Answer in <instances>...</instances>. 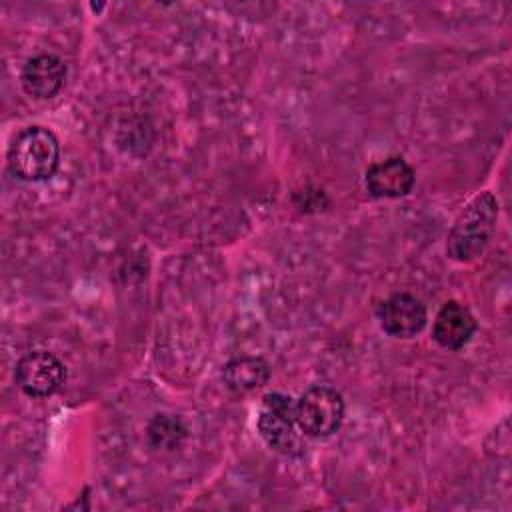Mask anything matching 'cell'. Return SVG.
Returning a JSON list of instances; mask_svg holds the SVG:
<instances>
[{
	"instance_id": "4",
	"label": "cell",
	"mask_w": 512,
	"mask_h": 512,
	"mask_svg": "<svg viewBox=\"0 0 512 512\" xmlns=\"http://www.w3.org/2000/svg\"><path fill=\"white\" fill-rule=\"evenodd\" d=\"M344 418V398L330 386H312L296 402V422L304 436H332Z\"/></svg>"
},
{
	"instance_id": "1",
	"label": "cell",
	"mask_w": 512,
	"mask_h": 512,
	"mask_svg": "<svg viewBox=\"0 0 512 512\" xmlns=\"http://www.w3.org/2000/svg\"><path fill=\"white\" fill-rule=\"evenodd\" d=\"M498 220V200L492 192H482L472 198L454 220L446 254L456 262H472L486 250Z\"/></svg>"
},
{
	"instance_id": "3",
	"label": "cell",
	"mask_w": 512,
	"mask_h": 512,
	"mask_svg": "<svg viewBox=\"0 0 512 512\" xmlns=\"http://www.w3.org/2000/svg\"><path fill=\"white\" fill-rule=\"evenodd\" d=\"M296 402L282 392H268L258 410V432L276 452L296 456L302 452V436L298 434Z\"/></svg>"
},
{
	"instance_id": "8",
	"label": "cell",
	"mask_w": 512,
	"mask_h": 512,
	"mask_svg": "<svg viewBox=\"0 0 512 512\" xmlns=\"http://www.w3.org/2000/svg\"><path fill=\"white\" fill-rule=\"evenodd\" d=\"M66 80V64L54 54L32 56L20 74L22 88L36 100H48L60 92Z\"/></svg>"
},
{
	"instance_id": "11",
	"label": "cell",
	"mask_w": 512,
	"mask_h": 512,
	"mask_svg": "<svg viewBox=\"0 0 512 512\" xmlns=\"http://www.w3.org/2000/svg\"><path fill=\"white\" fill-rule=\"evenodd\" d=\"M184 426L178 418L168 414H156L148 426V438L156 448H174L184 438Z\"/></svg>"
},
{
	"instance_id": "2",
	"label": "cell",
	"mask_w": 512,
	"mask_h": 512,
	"mask_svg": "<svg viewBox=\"0 0 512 512\" xmlns=\"http://www.w3.org/2000/svg\"><path fill=\"white\" fill-rule=\"evenodd\" d=\"M60 162V144L52 130L28 126L16 134L8 148V168L28 182L50 178Z\"/></svg>"
},
{
	"instance_id": "6",
	"label": "cell",
	"mask_w": 512,
	"mask_h": 512,
	"mask_svg": "<svg viewBox=\"0 0 512 512\" xmlns=\"http://www.w3.org/2000/svg\"><path fill=\"white\" fill-rule=\"evenodd\" d=\"M378 320L386 334L394 338H412L426 326V308L416 296L396 292L380 304Z\"/></svg>"
},
{
	"instance_id": "5",
	"label": "cell",
	"mask_w": 512,
	"mask_h": 512,
	"mask_svg": "<svg viewBox=\"0 0 512 512\" xmlns=\"http://www.w3.org/2000/svg\"><path fill=\"white\" fill-rule=\"evenodd\" d=\"M66 380L64 364L46 350L24 354L16 364V382L24 394L34 398L52 396Z\"/></svg>"
},
{
	"instance_id": "10",
	"label": "cell",
	"mask_w": 512,
	"mask_h": 512,
	"mask_svg": "<svg viewBox=\"0 0 512 512\" xmlns=\"http://www.w3.org/2000/svg\"><path fill=\"white\" fill-rule=\"evenodd\" d=\"M226 386L236 394L252 392L264 386L270 378V368L266 360L256 356H240L230 360L222 370Z\"/></svg>"
},
{
	"instance_id": "7",
	"label": "cell",
	"mask_w": 512,
	"mask_h": 512,
	"mask_svg": "<svg viewBox=\"0 0 512 512\" xmlns=\"http://www.w3.org/2000/svg\"><path fill=\"white\" fill-rule=\"evenodd\" d=\"M414 180H416V174L412 166L400 156H390L370 164L364 176L366 190L374 198L406 196L412 190Z\"/></svg>"
},
{
	"instance_id": "9",
	"label": "cell",
	"mask_w": 512,
	"mask_h": 512,
	"mask_svg": "<svg viewBox=\"0 0 512 512\" xmlns=\"http://www.w3.org/2000/svg\"><path fill=\"white\" fill-rule=\"evenodd\" d=\"M476 332V320L472 312L456 302L448 300L436 314L432 324V338L446 350H460L470 342Z\"/></svg>"
}]
</instances>
